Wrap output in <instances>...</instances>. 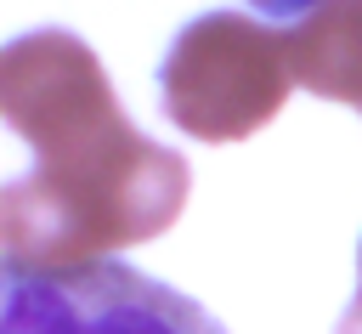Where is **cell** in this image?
Masks as SVG:
<instances>
[{
	"instance_id": "obj_1",
	"label": "cell",
	"mask_w": 362,
	"mask_h": 334,
	"mask_svg": "<svg viewBox=\"0 0 362 334\" xmlns=\"http://www.w3.org/2000/svg\"><path fill=\"white\" fill-rule=\"evenodd\" d=\"M0 113L34 147V164L0 192L6 260L68 272L181 221L192 164L124 119L79 34H17L0 51Z\"/></svg>"
},
{
	"instance_id": "obj_2",
	"label": "cell",
	"mask_w": 362,
	"mask_h": 334,
	"mask_svg": "<svg viewBox=\"0 0 362 334\" xmlns=\"http://www.w3.org/2000/svg\"><path fill=\"white\" fill-rule=\"evenodd\" d=\"M294 91L288 40L243 11L192 17L158 68L164 113L198 142H243L283 113Z\"/></svg>"
},
{
	"instance_id": "obj_3",
	"label": "cell",
	"mask_w": 362,
	"mask_h": 334,
	"mask_svg": "<svg viewBox=\"0 0 362 334\" xmlns=\"http://www.w3.org/2000/svg\"><path fill=\"white\" fill-rule=\"evenodd\" d=\"M0 334H226V328L192 294L124 260H90L68 272L0 260Z\"/></svg>"
},
{
	"instance_id": "obj_4",
	"label": "cell",
	"mask_w": 362,
	"mask_h": 334,
	"mask_svg": "<svg viewBox=\"0 0 362 334\" xmlns=\"http://www.w3.org/2000/svg\"><path fill=\"white\" fill-rule=\"evenodd\" d=\"M283 40L294 85L362 113V0H328L294 28H283Z\"/></svg>"
},
{
	"instance_id": "obj_5",
	"label": "cell",
	"mask_w": 362,
	"mask_h": 334,
	"mask_svg": "<svg viewBox=\"0 0 362 334\" xmlns=\"http://www.w3.org/2000/svg\"><path fill=\"white\" fill-rule=\"evenodd\" d=\"M249 6H260L266 17H277V23H288V28H294L300 17H311V11H317V6H328V0H249Z\"/></svg>"
},
{
	"instance_id": "obj_6",
	"label": "cell",
	"mask_w": 362,
	"mask_h": 334,
	"mask_svg": "<svg viewBox=\"0 0 362 334\" xmlns=\"http://www.w3.org/2000/svg\"><path fill=\"white\" fill-rule=\"evenodd\" d=\"M334 334H362V249H356V294H351V306H345Z\"/></svg>"
}]
</instances>
